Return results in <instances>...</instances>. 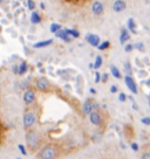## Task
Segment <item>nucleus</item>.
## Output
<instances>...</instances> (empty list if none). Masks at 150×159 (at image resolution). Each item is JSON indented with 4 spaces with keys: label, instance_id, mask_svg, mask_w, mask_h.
I'll return each mask as SVG.
<instances>
[{
    "label": "nucleus",
    "instance_id": "obj_1",
    "mask_svg": "<svg viewBox=\"0 0 150 159\" xmlns=\"http://www.w3.org/2000/svg\"><path fill=\"white\" fill-rule=\"evenodd\" d=\"M26 143L30 146V149L36 150L41 144V136L36 131H28L26 134Z\"/></svg>",
    "mask_w": 150,
    "mask_h": 159
},
{
    "label": "nucleus",
    "instance_id": "obj_2",
    "mask_svg": "<svg viewBox=\"0 0 150 159\" xmlns=\"http://www.w3.org/2000/svg\"><path fill=\"white\" fill-rule=\"evenodd\" d=\"M58 149L53 146V145H47L44 149L41 150L39 154H38V158L39 159H56L58 157Z\"/></svg>",
    "mask_w": 150,
    "mask_h": 159
},
{
    "label": "nucleus",
    "instance_id": "obj_3",
    "mask_svg": "<svg viewBox=\"0 0 150 159\" xmlns=\"http://www.w3.org/2000/svg\"><path fill=\"white\" fill-rule=\"evenodd\" d=\"M36 119H38V116H36L35 110H28V111H26V114L24 115V128L25 129L32 128L36 123Z\"/></svg>",
    "mask_w": 150,
    "mask_h": 159
},
{
    "label": "nucleus",
    "instance_id": "obj_4",
    "mask_svg": "<svg viewBox=\"0 0 150 159\" xmlns=\"http://www.w3.org/2000/svg\"><path fill=\"white\" fill-rule=\"evenodd\" d=\"M35 87H36V89L39 90V91L47 93V91H49L50 84L46 77H39V79L36 80V82H35Z\"/></svg>",
    "mask_w": 150,
    "mask_h": 159
},
{
    "label": "nucleus",
    "instance_id": "obj_5",
    "mask_svg": "<svg viewBox=\"0 0 150 159\" xmlns=\"http://www.w3.org/2000/svg\"><path fill=\"white\" fill-rule=\"evenodd\" d=\"M124 82H125V85L128 87V89L133 93V94H137V84H136L135 80L131 77V75H125L124 77Z\"/></svg>",
    "mask_w": 150,
    "mask_h": 159
},
{
    "label": "nucleus",
    "instance_id": "obj_6",
    "mask_svg": "<svg viewBox=\"0 0 150 159\" xmlns=\"http://www.w3.org/2000/svg\"><path fill=\"white\" fill-rule=\"evenodd\" d=\"M86 41H87L91 47H97V46L101 43L100 36L97 34H93V33L86 34Z\"/></svg>",
    "mask_w": 150,
    "mask_h": 159
},
{
    "label": "nucleus",
    "instance_id": "obj_7",
    "mask_svg": "<svg viewBox=\"0 0 150 159\" xmlns=\"http://www.w3.org/2000/svg\"><path fill=\"white\" fill-rule=\"evenodd\" d=\"M89 119H90V122H91V124L96 125V126L102 125V122H103L101 114L99 111H96V110H93V111H91V114L89 115Z\"/></svg>",
    "mask_w": 150,
    "mask_h": 159
},
{
    "label": "nucleus",
    "instance_id": "obj_8",
    "mask_svg": "<svg viewBox=\"0 0 150 159\" xmlns=\"http://www.w3.org/2000/svg\"><path fill=\"white\" fill-rule=\"evenodd\" d=\"M103 11H105V7H103V4L101 1L96 0V1L93 2V5H91V12H93V14L101 15L103 13Z\"/></svg>",
    "mask_w": 150,
    "mask_h": 159
},
{
    "label": "nucleus",
    "instance_id": "obj_9",
    "mask_svg": "<svg viewBox=\"0 0 150 159\" xmlns=\"http://www.w3.org/2000/svg\"><path fill=\"white\" fill-rule=\"evenodd\" d=\"M34 101H35L34 90H32V89L26 90L25 93H24V102H25L26 104H33Z\"/></svg>",
    "mask_w": 150,
    "mask_h": 159
},
{
    "label": "nucleus",
    "instance_id": "obj_10",
    "mask_svg": "<svg viewBox=\"0 0 150 159\" xmlns=\"http://www.w3.org/2000/svg\"><path fill=\"white\" fill-rule=\"evenodd\" d=\"M127 8V2L124 0H115L113 4V11L116 13H121Z\"/></svg>",
    "mask_w": 150,
    "mask_h": 159
},
{
    "label": "nucleus",
    "instance_id": "obj_11",
    "mask_svg": "<svg viewBox=\"0 0 150 159\" xmlns=\"http://www.w3.org/2000/svg\"><path fill=\"white\" fill-rule=\"evenodd\" d=\"M130 40V32L128 28L123 27L120 30V43L121 45H125L128 41Z\"/></svg>",
    "mask_w": 150,
    "mask_h": 159
},
{
    "label": "nucleus",
    "instance_id": "obj_12",
    "mask_svg": "<svg viewBox=\"0 0 150 159\" xmlns=\"http://www.w3.org/2000/svg\"><path fill=\"white\" fill-rule=\"evenodd\" d=\"M55 36H56V38H59V39H61L62 41H65L66 43H69V42L73 41V38L68 35V33L66 32V28L65 30H62V28H61L58 33H55Z\"/></svg>",
    "mask_w": 150,
    "mask_h": 159
},
{
    "label": "nucleus",
    "instance_id": "obj_13",
    "mask_svg": "<svg viewBox=\"0 0 150 159\" xmlns=\"http://www.w3.org/2000/svg\"><path fill=\"white\" fill-rule=\"evenodd\" d=\"M53 39H47V40H42V41H39L33 45V48L35 49H40V48H45V47H48V46L53 45Z\"/></svg>",
    "mask_w": 150,
    "mask_h": 159
},
{
    "label": "nucleus",
    "instance_id": "obj_14",
    "mask_svg": "<svg viewBox=\"0 0 150 159\" xmlns=\"http://www.w3.org/2000/svg\"><path fill=\"white\" fill-rule=\"evenodd\" d=\"M94 110V103L91 101H86L83 103V107H82V111L85 115H88L89 116L91 114V111Z\"/></svg>",
    "mask_w": 150,
    "mask_h": 159
},
{
    "label": "nucleus",
    "instance_id": "obj_15",
    "mask_svg": "<svg viewBox=\"0 0 150 159\" xmlns=\"http://www.w3.org/2000/svg\"><path fill=\"white\" fill-rule=\"evenodd\" d=\"M127 28L129 30L130 33L136 34L137 33V25H136V21L133 18H129L127 20Z\"/></svg>",
    "mask_w": 150,
    "mask_h": 159
},
{
    "label": "nucleus",
    "instance_id": "obj_16",
    "mask_svg": "<svg viewBox=\"0 0 150 159\" xmlns=\"http://www.w3.org/2000/svg\"><path fill=\"white\" fill-rule=\"evenodd\" d=\"M30 22L33 25H38L41 22V15L36 12V11H33L32 14H30Z\"/></svg>",
    "mask_w": 150,
    "mask_h": 159
},
{
    "label": "nucleus",
    "instance_id": "obj_17",
    "mask_svg": "<svg viewBox=\"0 0 150 159\" xmlns=\"http://www.w3.org/2000/svg\"><path fill=\"white\" fill-rule=\"evenodd\" d=\"M110 73H111V75H113L115 79L120 80L121 77H122V75H121V71L119 70V68H117V67H115V66H110Z\"/></svg>",
    "mask_w": 150,
    "mask_h": 159
},
{
    "label": "nucleus",
    "instance_id": "obj_18",
    "mask_svg": "<svg viewBox=\"0 0 150 159\" xmlns=\"http://www.w3.org/2000/svg\"><path fill=\"white\" fill-rule=\"evenodd\" d=\"M66 32H67L68 35L72 36L73 39H77V38H80V32L74 30V28H66Z\"/></svg>",
    "mask_w": 150,
    "mask_h": 159
},
{
    "label": "nucleus",
    "instance_id": "obj_19",
    "mask_svg": "<svg viewBox=\"0 0 150 159\" xmlns=\"http://www.w3.org/2000/svg\"><path fill=\"white\" fill-rule=\"evenodd\" d=\"M102 63H103V59H102V56H96L95 57V62H94V69H100L101 66H102Z\"/></svg>",
    "mask_w": 150,
    "mask_h": 159
},
{
    "label": "nucleus",
    "instance_id": "obj_20",
    "mask_svg": "<svg viewBox=\"0 0 150 159\" xmlns=\"http://www.w3.org/2000/svg\"><path fill=\"white\" fill-rule=\"evenodd\" d=\"M61 30V25L60 24H56V22H53L52 25L49 26V30L53 33V34H55V33H58L59 30Z\"/></svg>",
    "mask_w": 150,
    "mask_h": 159
},
{
    "label": "nucleus",
    "instance_id": "obj_21",
    "mask_svg": "<svg viewBox=\"0 0 150 159\" xmlns=\"http://www.w3.org/2000/svg\"><path fill=\"white\" fill-rule=\"evenodd\" d=\"M110 47V42L108 41V40H105V41H102L100 45L97 46V49L99 50H105L108 49Z\"/></svg>",
    "mask_w": 150,
    "mask_h": 159
},
{
    "label": "nucleus",
    "instance_id": "obj_22",
    "mask_svg": "<svg viewBox=\"0 0 150 159\" xmlns=\"http://www.w3.org/2000/svg\"><path fill=\"white\" fill-rule=\"evenodd\" d=\"M28 69V66H27V62H21L20 66H19V75H24Z\"/></svg>",
    "mask_w": 150,
    "mask_h": 159
},
{
    "label": "nucleus",
    "instance_id": "obj_23",
    "mask_svg": "<svg viewBox=\"0 0 150 159\" xmlns=\"http://www.w3.org/2000/svg\"><path fill=\"white\" fill-rule=\"evenodd\" d=\"M134 47H135L137 50H140V52H144V49H145V46L143 42H136L135 45H134Z\"/></svg>",
    "mask_w": 150,
    "mask_h": 159
},
{
    "label": "nucleus",
    "instance_id": "obj_24",
    "mask_svg": "<svg viewBox=\"0 0 150 159\" xmlns=\"http://www.w3.org/2000/svg\"><path fill=\"white\" fill-rule=\"evenodd\" d=\"M27 7H28L30 11H34V8H35L34 0H27Z\"/></svg>",
    "mask_w": 150,
    "mask_h": 159
},
{
    "label": "nucleus",
    "instance_id": "obj_25",
    "mask_svg": "<svg viewBox=\"0 0 150 159\" xmlns=\"http://www.w3.org/2000/svg\"><path fill=\"white\" fill-rule=\"evenodd\" d=\"M135 47H134V45H131V43H125L124 46V52L125 53H130V52H133V49H134Z\"/></svg>",
    "mask_w": 150,
    "mask_h": 159
},
{
    "label": "nucleus",
    "instance_id": "obj_26",
    "mask_svg": "<svg viewBox=\"0 0 150 159\" xmlns=\"http://www.w3.org/2000/svg\"><path fill=\"white\" fill-rule=\"evenodd\" d=\"M124 69L127 71V75H131V66H130L129 62H127L124 65Z\"/></svg>",
    "mask_w": 150,
    "mask_h": 159
},
{
    "label": "nucleus",
    "instance_id": "obj_27",
    "mask_svg": "<svg viewBox=\"0 0 150 159\" xmlns=\"http://www.w3.org/2000/svg\"><path fill=\"white\" fill-rule=\"evenodd\" d=\"M18 148H19V150H20V152H21L22 154H24V156H26V154H27V151H26L25 146H24L22 144H19V145H18Z\"/></svg>",
    "mask_w": 150,
    "mask_h": 159
},
{
    "label": "nucleus",
    "instance_id": "obj_28",
    "mask_svg": "<svg viewBox=\"0 0 150 159\" xmlns=\"http://www.w3.org/2000/svg\"><path fill=\"white\" fill-rule=\"evenodd\" d=\"M141 122L145 125H150V117H143V118L141 119Z\"/></svg>",
    "mask_w": 150,
    "mask_h": 159
},
{
    "label": "nucleus",
    "instance_id": "obj_29",
    "mask_svg": "<svg viewBox=\"0 0 150 159\" xmlns=\"http://www.w3.org/2000/svg\"><path fill=\"white\" fill-rule=\"evenodd\" d=\"M119 99H120V102H125V101H127V96H125L124 93H121V94L119 95Z\"/></svg>",
    "mask_w": 150,
    "mask_h": 159
},
{
    "label": "nucleus",
    "instance_id": "obj_30",
    "mask_svg": "<svg viewBox=\"0 0 150 159\" xmlns=\"http://www.w3.org/2000/svg\"><path fill=\"white\" fill-rule=\"evenodd\" d=\"M101 79H102V75H101L100 73L97 71V73L95 74V82H96V83H99V82L101 81Z\"/></svg>",
    "mask_w": 150,
    "mask_h": 159
},
{
    "label": "nucleus",
    "instance_id": "obj_31",
    "mask_svg": "<svg viewBox=\"0 0 150 159\" xmlns=\"http://www.w3.org/2000/svg\"><path fill=\"white\" fill-rule=\"evenodd\" d=\"M130 148L133 149V151H138V145L136 144V143H131Z\"/></svg>",
    "mask_w": 150,
    "mask_h": 159
},
{
    "label": "nucleus",
    "instance_id": "obj_32",
    "mask_svg": "<svg viewBox=\"0 0 150 159\" xmlns=\"http://www.w3.org/2000/svg\"><path fill=\"white\" fill-rule=\"evenodd\" d=\"M142 159H150V151H147V152H144V153H143V156H142Z\"/></svg>",
    "mask_w": 150,
    "mask_h": 159
},
{
    "label": "nucleus",
    "instance_id": "obj_33",
    "mask_svg": "<svg viewBox=\"0 0 150 159\" xmlns=\"http://www.w3.org/2000/svg\"><path fill=\"white\" fill-rule=\"evenodd\" d=\"M12 70H13L14 74H19V66L14 65L13 66V68H12Z\"/></svg>",
    "mask_w": 150,
    "mask_h": 159
},
{
    "label": "nucleus",
    "instance_id": "obj_34",
    "mask_svg": "<svg viewBox=\"0 0 150 159\" xmlns=\"http://www.w3.org/2000/svg\"><path fill=\"white\" fill-rule=\"evenodd\" d=\"M110 93H113V94H114V93H117V87H116V85H111V87H110Z\"/></svg>",
    "mask_w": 150,
    "mask_h": 159
},
{
    "label": "nucleus",
    "instance_id": "obj_35",
    "mask_svg": "<svg viewBox=\"0 0 150 159\" xmlns=\"http://www.w3.org/2000/svg\"><path fill=\"white\" fill-rule=\"evenodd\" d=\"M107 80H108V74H102L101 81H102V82H107Z\"/></svg>",
    "mask_w": 150,
    "mask_h": 159
},
{
    "label": "nucleus",
    "instance_id": "obj_36",
    "mask_svg": "<svg viewBox=\"0 0 150 159\" xmlns=\"http://www.w3.org/2000/svg\"><path fill=\"white\" fill-rule=\"evenodd\" d=\"M40 7L42 8V10H44V8H45V4H44V2H41V4H40Z\"/></svg>",
    "mask_w": 150,
    "mask_h": 159
},
{
    "label": "nucleus",
    "instance_id": "obj_37",
    "mask_svg": "<svg viewBox=\"0 0 150 159\" xmlns=\"http://www.w3.org/2000/svg\"><path fill=\"white\" fill-rule=\"evenodd\" d=\"M90 93H93V94H95L96 91H95V89H93V88H91V89H90Z\"/></svg>",
    "mask_w": 150,
    "mask_h": 159
},
{
    "label": "nucleus",
    "instance_id": "obj_38",
    "mask_svg": "<svg viewBox=\"0 0 150 159\" xmlns=\"http://www.w3.org/2000/svg\"><path fill=\"white\" fill-rule=\"evenodd\" d=\"M2 1H4V0H0V2H2Z\"/></svg>",
    "mask_w": 150,
    "mask_h": 159
},
{
    "label": "nucleus",
    "instance_id": "obj_39",
    "mask_svg": "<svg viewBox=\"0 0 150 159\" xmlns=\"http://www.w3.org/2000/svg\"><path fill=\"white\" fill-rule=\"evenodd\" d=\"M149 108H150V101H149Z\"/></svg>",
    "mask_w": 150,
    "mask_h": 159
},
{
    "label": "nucleus",
    "instance_id": "obj_40",
    "mask_svg": "<svg viewBox=\"0 0 150 159\" xmlns=\"http://www.w3.org/2000/svg\"><path fill=\"white\" fill-rule=\"evenodd\" d=\"M16 159H21V158H16Z\"/></svg>",
    "mask_w": 150,
    "mask_h": 159
}]
</instances>
